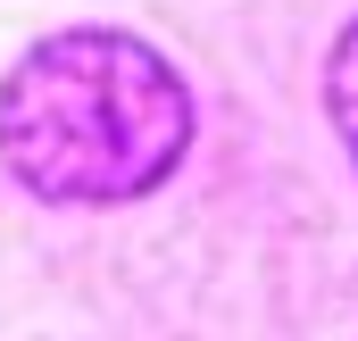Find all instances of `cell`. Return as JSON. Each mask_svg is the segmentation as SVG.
Returning a JSON list of instances; mask_svg holds the SVG:
<instances>
[{
  "label": "cell",
  "instance_id": "cell-1",
  "mask_svg": "<svg viewBox=\"0 0 358 341\" xmlns=\"http://www.w3.org/2000/svg\"><path fill=\"white\" fill-rule=\"evenodd\" d=\"M192 142L183 75L134 34L76 25L17 59L0 84V159L34 200L108 208L167 183Z\"/></svg>",
  "mask_w": 358,
  "mask_h": 341
},
{
  "label": "cell",
  "instance_id": "cell-2",
  "mask_svg": "<svg viewBox=\"0 0 358 341\" xmlns=\"http://www.w3.org/2000/svg\"><path fill=\"white\" fill-rule=\"evenodd\" d=\"M325 100H334V125H342V142H350L358 159V25L334 42V67H325Z\"/></svg>",
  "mask_w": 358,
  "mask_h": 341
}]
</instances>
